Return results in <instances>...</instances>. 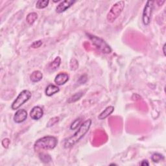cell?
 <instances>
[{"instance_id":"1","label":"cell","mask_w":166,"mask_h":166,"mask_svg":"<svg viewBox=\"0 0 166 166\" xmlns=\"http://www.w3.org/2000/svg\"><path fill=\"white\" fill-rule=\"evenodd\" d=\"M92 123V121L90 119L86 120L85 121L82 123L77 131L74 133V134L65 140L64 143V148L68 149L73 147L77 143L80 141L86 134V133L89 131Z\"/></svg>"},{"instance_id":"2","label":"cell","mask_w":166,"mask_h":166,"mask_svg":"<svg viewBox=\"0 0 166 166\" xmlns=\"http://www.w3.org/2000/svg\"><path fill=\"white\" fill-rule=\"evenodd\" d=\"M58 139L53 136H46L38 139L34 144V149L36 152L40 150L54 149L58 145Z\"/></svg>"},{"instance_id":"3","label":"cell","mask_w":166,"mask_h":166,"mask_svg":"<svg viewBox=\"0 0 166 166\" xmlns=\"http://www.w3.org/2000/svg\"><path fill=\"white\" fill-rule=\"evenodd\" d=\"M86 35L88 36V37L92 42V44L100 52L105 54H110L112 53V48L103 39L99 37H97V36L89 33H86Z\"/></svg>"},{"instance_id":"4","label":"cell","mask_w":166,"mask_h":166,"mask_svg":"<svg viewBox=\"0 0 166 166\" xmlns=\"http://www.w3.org/2000/svg\"><path fill=\"white\" fill-rule=\"evenodd\" d=\"M125 5V3L124 1H119L114 3L107 14L106 19L110 23H113L115 21L123 11Z\"/></svg>"},{"instance_id":"5","label":"cell","mask_w":166,"mask_h":166,"mask_svg":"<svg viewBox=\"0 0 166 166\" xmlns=\"http://www.w3.org/2000/svg\"><path fill=\"white\" fill-rule=\"evenodd\" d=\"M32 96L31 92L28 90H24L21 91L16 99L14 101L13 103L11 105V109L13 110H18V109L22 106L24 104H25L26 102H27L29 100L31 99Z\"/></svg>"},{"instance_id":"6","label":"cell","mask_w":166,"mask_h":166,"mask_svg":"<svg viewBox=\"0 0 166 166\" xmlns=\"http://www.w3.org/2000/svg\"><path fill=\"white\" fill-rule=\"evenodd\" d=\"M154 1H147L145 7H144L142 14V21L144 25L147 26L150 23L154 9Z\"/></svg>"},{"instance_id":"7","label":"cell","mask_w":166,"mask_h":166,"mask_svg":"<svg viewBox=\"0 0 166 166\" xmlns=\"http://www.w3.org/2000/svg\"><path fill=\"white\" fill-rule=\"evenodd\" d=\"M76 2L75 0H64L58 5L55 9L56 12L61 14L70 9Z\"/></svg>"},{"instance_id":"8","label":"cell","mask_w":166,"mask_h":166,"mask_svg":"<svg viewBox=\"0 0 166 166\" xmlns=\"http://www.w3.org/2000/svg\"><path fill=\"white\" fill-rule=\"evenodd\" d=\"M27 112L25 109H19L14 114L13 119L16 123H21L27 119Z\"/></svg>"},{"instance_id":"9","label":"cell","mask_w":166,"mask_h":166,"mask_svg":"<svg viewBox=\"0 0 166 166\" xmlns=\"http://www.w3.org/2000/svg\"><path fill=\"white\" fill-rule=\"evenodd\" d=\"M30 117L33 120H39L44 115V110L39 106H34L29 113Z\"/></svg>"},{"instance_id":"10","label":"cell","mask_w":166,"mask_h":166,"mask_svg":"<svg viewBox=\"0 0 166 166\" xmlns=\"http://www.w3.org/2000/svg\"><path fill=\"white\" fill-rule=\"evenodd\" d=\"M69 79L70 77L68 74L65 73V72H61L56 75L54 82L57 86H62L69 81Z\"/></svg>"},{"instance_id":"11","label":"cell","mask_w":166,"mask_h":166,"mask_svg":"<svg viewBox=\"0 0 166 166\" xmlns=\"http://www.w3.org/2000/svg\"><path fill=\"white\" fill-rule=\"evenodd\" d=\"M59 91L60 88L59 86H57V85L50 84L46 88L45 93L47 97H52L58 92H59Z\"/></svg>"},{"instance_id":"12","label":"cell","mask_w":166,"mask_h":166,"mask_svg":"<svg viewBox=\"0 0 166 166\" xmlns=\"http://www.w3.org/2000/svg\"><path fill=\"white\" fill-rule=\"evenodd\" d=\"M114 111V107L113 106H107L104 110L101 112L100 114L98 115V119L99 120H103L107 118L109 116L113 113Z\"/></svg>"},{"instance_id":"13","label":"cell","mask_w":166,"mask_h":166,"mask_svg":"<svg viewBox=\"0 0 166 166\" xmlns=\"http://www.w3.org/2000/svg\"><path fill=\"white\" fill-rule=\"evenodd\" d=\"M61 58L60 56H56L55 59L52 62H50L49 64L48 65V70L52 72L56 70L58 68H59L61 64Z\"/></svg>"},{"instance_id":"14","label":"cell","mask_w":166,"mask_h":166,"mask_svg":"<svg viewBox=\"0 0 166 166\" xmlns=\"http://www.w3.org/2000/svg\"><path fill=\"white\" fill-rule=\"evenodd\" d=\"M43 79V74L39 70H35L30 75V79L31 82L36 83L40 82Z\"/></svg>"},{"instance_id":"15","label":"cell","mask_w":166,"mask_h":166,"mask_svg":"<svg viewBox=\"0 0 166 166\" xmlns=\"http://www.w3.org/2000/svg\"><path fill=\"white\" fill-rule=\"evenodd\" d=\"M38 19V14L37 12H31L27 14L26 17V21L29 25H33Z\"/></svg>"},{"instance_id":"16","label":"cell","mask_w":166,"mask_h":166,"mask_svg":"<svg viewBox=\"0 0 166 166\" xmlns=\"http://www.w3.org/2000/svg\"><path fill=\"white\" fill-rule=\"evenodd\" d=\"M39 158L44 164H48L52 161V158L49 154L44 153H39Z\"/></svg>"},{"instance_id":"17","label":"cell","mask_w":166,"mask_h":166,"mask_svg":"<svg viewBox=\"0 0 166 166\" xmlns=\"http://www.w3.org/2000/svg\"><path fill=\"white\" fill-rule=\"evenodd\" d=\"M83 95H84V93L83 92H79L75 93L74 95H73L68 99V103H71L76 102V101H77L83 97Z\"/></svg>"},{"instance_id":"18","label":"cell","mask_w":166,"mask_h":166,"mask_svg":"<svg viewBox=\"0 0 166 166\" xmlns=\"http://www.w3.org/2000/svg\"><path fill=\"white\" fill-rule=\"evenodd\" d=\"M49 3V0H38L36 3V8L38 9H45Z\"/></svg>"},{"instance_id":"19","label":"cell","mask_w":166,"mask_h":166,"mask_svg":"<svg viewBox=\"0 0 166 166\" xmlns=\"http://www.w3.org/2000/svg\"><path fill=\"white\" fill-rule=\"evenodd\" d=\"M164 156L160 153H154L151 156V160L155 163H158L160 161H163L164 160Z\"/></svg>"},{"instance_id":"20","label":"cell","mask_w":166,"mask_h":166,"mask_svg":"<svg viewBox=\"0 0 166 166\" xmlns=\"http://www.w3.org/2000/svg\"><path fill=\"white\" fill-rule=\"evenodd\" d=\"M81 123H82V118H77L73 121V123H72L71 125H70V129L72 130V131L76 130L77 128H78L79 127H80Z\"/></svg>"},{"instance_id":"21","label":"cell","mask_w":166,"mask_h":166,"mask_svg":"<svg viewBox=\"0 0 166 166\" xmlns=\"http://www.w3.org/2000/svg\"><path fill=\"white\" fill-rule=\"evenodd\" d=\"M59 120H60V118L59 117H54L53 118H51L47 123V127H51L55 125L56 123H57L59 121Z\"/></svg>"},{"instance_id":"22","label":"cell","mask_w":166,"mask_h":166,"mask_svg":"<svg viewBox=\"0 0 166 166\" xmlns=\"http://www.w3.org/2000/svg\"><path fill=\"white\" fill-rule=\"evenodd\" d=\"M71 61H73V63L71 62H70V69L71 70H76L78 67H79V63L77 60L75 59H71Z\"/></svg>"},{"instance_id":"23","label":"cell","mask_w":166,"mask_h":166,"mask_svg":"<svg viewBox=\"0 0 166 166\" xmlns=\"http://www.w3.org/2000/svg\"><path fill=\"white\" fill-rule=\"evenodd\" d=\"M42 44H43V42L42 40H37V41H35L33 43L31 46V47H32L33 49H37V48L40 47L42 46Z\"/></svg>"},{"instance_id":"24","label":"cell","mask_w":166,"mask_h":166,"mask_svg":"<svg viewBox=\"0 0 166 166\" xmlns=\"http://www.w3.org/2000/svg\"><path fill=\"white\" fill-rule=\"evenodd\" d=\"M10 143H11V140L9 139V138H4L2 141V146L5 149H7L9 146H10Z\"/></svg>"},{"instance_id":"25","label":"cell","mask_w":166,"mask_h":166,"mask_svg":"<svg viewBox=\"0 0 166 166\" xmlns=\"http://www.w3.org/2000/svg\"><path fill=\"white\" fill-rule=\"evenodd\" d=\"M87 76H86V75H82L80 78H79V82L80 84H84L86 81H87Z\"/></svg>"},{"instance_id":"26","label":"cell","mask_w":166,"mask_h":166,"mask_svg":"<svg viewBox=\"0 0 166 166\" xmlns=\"http://www.w3.org/2000/svg\"><path fill=\"white\" fill-rule=\"evenodd\" d=\"M140 165L142 166H146V165H149V163L147 160H143L141 163Z\"/></svg>"},{"instance_id":"27","label":"cell","mask_w":166,"mask_h":166,"mask_svg":"<svg viewBox=\"0 0 166 166\" xmlns=\"http://www.w3.org/2000/svg\"><path fill=\"white\" fill-rule=\"evenodd\" d=\"M165 46H166L165 44H164V46H163V53H164V56L166 55V54H165Z\"/></svg>"},{"instance_id":"28","label":"cell","mask_w":166,"mask_h":166,"mask_svg":"<svg viewBox=\"0 0 166 166\" xmlns=\"http://www.w3.org/2000/svg\"><path fill=\"white\" fill-rule=\"evenodd\" d=\"M117 164H110V165H116Z\"/></svg>"}]
</instances>
